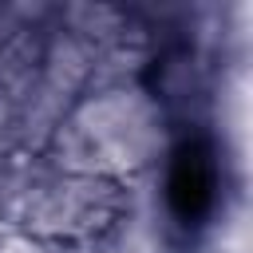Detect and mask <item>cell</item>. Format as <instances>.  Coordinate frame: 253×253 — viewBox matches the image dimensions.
Wrapping results in <instances>:
<instances>
[{
  "instance_id": "6da1fadb",
  "label": "cell",
  "mask_w": 253,
  "mask_h": 253,
  "mask_svg": "<svg viewBox=\"0 0 253 253\" xmlns=\"http://www.w3.org/2000/svg\"><path fill=\"white\" fill-rule=\"evenodd\" d=\"M217 198V166L206 142H186L170 170V206L186 225H198Z\"/></svg>"
}]
</instances>
